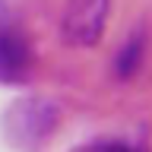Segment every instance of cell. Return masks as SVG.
Instances as JSON below:
<instances>
[{"mask_svg": "<svg viewBox=\"0 0 152 152\" xmlns=\"http://www.w3.org/2000/svg\"><path fill=\"white\" fill-rule=\"evenodd\" d=\"M35 70V48L10 0H0V86H22Z\"/></svg>", "mask_w": 152, "mask_h": 152, "instance_id": "cell-2", "label": "cell"}, {"mask_svg": "<svg viewBox=\"0 0 152 152\" xmlns=\"http://www.w3.org/2000/svg\"><path fill=\"white\" fill-rule=\"evenodd\" d=\"M60 124V108L45 95H22L0 117L7 142L19 152H38Z\"/></svg>", "mask_w": 152, "mask_h": 152, "instance_id": "cell-1", "label": "cell"}, {"mask_svg": "<svg viewBox=\"0 0 152 152\" xmlns=\"http://www.w3.org/2000/svg\"><path fill=\"white\" fill-rule=\"evenodd\" d=\"M73 152H149V149L140 146V142H130V140H92Z\"/></svg>", "mask_w": 152, "mask_h": 152, "instance_id": "cell-5", "label": "cell"}, {"mask_svg": "<svg viewBox=\"0 0 152 152\" xmlns=\"http://www.w3.org/2000/svg\"><path fill=\"white\" fill-rule=\"evenodd\" d=\"M111 16V0H66L60 13V38L70 48H95Z\"/></svg>", "mask_w": 152, "mask_h": 152, "instance_id": "cell-3", "label": "cell"}, {"mask_svg": "<svg viewBox=\"0 0 152 152\" xmlns=\"http://www.w3.org/2000/svg\"><path fill=\"white\" fill-rule=\"evenodd\" d=\"M146 48H149L146 32H142V28L130 32V35L121 41V48L114 51V76L124 79V83L133 79V76L142 70V64H146Z\"/></svg>", "mask_w": 152, "mask_h": 152, "instance_id": "cell-4", "label": "cell"}]
</instances>
